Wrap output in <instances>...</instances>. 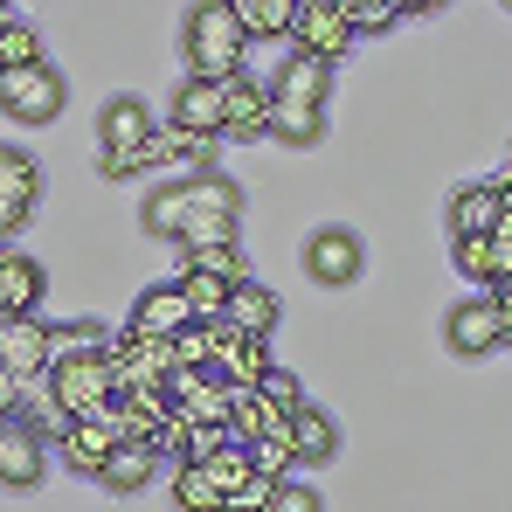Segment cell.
Returning a JSON list of instances; mask_svg holds the SVG:
<instances>
[{
  "label": "cell",
  "instance_id": "obj_1",
  "mask_svg": "<svg viewBox=\"0 0 512 512\" xmlns=\"http://www.w3.org/2000/svg\"><path fill=\"white\" fill-rule=\"evenodd\" d=\"M180 49H187V77H208V84L243 77L250 35H243V21H236V0H201V7H187Z\"/></svg>",
  "mask_w": 512,
  "mask_h": 512
},
{
  "label": "cell",
  "instance_id": "obj_2",
  "mask_svg": "<svg viewBox=\"0 0 512 512\" xmlns=\"http://www.w3.org/2000/svg\"><path fill=\"white\" fill-rule=\"evenodd\" d=\"M42 388H49V409H56L63 423H90V416H111V409L125 402V381H118L111 353H77V360H56Z\"/></svg>",
  "mask_w": 512,
  "mask_h": 512
},
{
  "label": "cell",
  "instance_id": "obj_3",
  "mask_svg": "<svg viewBox=\"0 0 512 512\" xmlns=\"http://www.w3.org/2000/svg\"><path fill=\"white\" fill-rule=\"evenodd\" d=\"M236 222H243V194H236V180H222V173H194V180H187L180 256H187V250H215V243H236Z\"/></svg>",
  "mask_w": 512,
  "mask_h": 512
},
{
  "label": "cell",
  "instance_id": "obj_4",
  "mask_svg": "<svg viewBox=\"0 0 512 512\" xmlns=\"http://www.w3.org/2000/svg\"><path fill=\"white\" fill-rule=\"evenodd\" d=\"M56 367V326L42 319H0V402L21 409L28 381H49Z\"/></svg>",
  "mask_w": 512,
  "mask_h": 512
},
{
  "label": "cell",
  "instance_id": "obj_5",
  "mask_svg": "<svg viewBox=\"0 0 512 512\" xmlns=\"http://www.w3.org/2000/svg\"><path fill=\"white\" fill-rule=\"evenodd\" d=\"M443 340H450V353H464V360H485V353L512 346V319L499 312V298H492V291H471L464 305H450Z\"/></svg>",
  "mask_w": 512,
  "mask_h": 512
},
{
  "label": "cell",
  "instance_id": "obj_6",
  "mask_svg": "<svg viewBox=\"0 0 512 512\" xmlns=\"http://www.w3.org/2000/svg\"><path fill=\"white\" fill-rule=\"evenodd\" d=\"M291 49H298V56H319V63H340L346 49H360L353 21H346V0H298Z\"/></svg>",
  "mask_w": 512,
  "mask_h": 512
},
{
  "label": "cell",
  "instance_id": "obj_7",
  "mask_svg": "<svg viewBox=\"0 0 512 512\" xmlns=\"http://www.w3.org/2000/svg\"><path fill=\"white\" fill-rule=\"evenodd\" d=\"M0 111H7L14 125H49V118L63 111V77H56L49 63H35V70H0Z\"/></svg>",
  "mask_w": 512,
  "mask_h": 512
},
{
  "label": "cell",
  "instance_id": "obj_8",
  "mask_svg": "<svg viewBox=\"0 0 512 512\" xmlns=\"http://www.w3.org/2000/svg\"><path fill=\"white\" fill-rule=\"evenodd\" d=\"M118 443H125V402H118L111 416L63 423V436H56L63 464H70V471H84V478H104V464H111V450H118Z\"/></svg>",
  "mask_w": 512,
  "mask_h": 512
},
{
  "label": "cell",
  "instance_id": "obj_9",
  "mask_svg": "<svg viewBox=\"0 0 512 512\" xmlns=\"http://www.w3.org/2000/svg\"><path fill=\"white\" fill-rule=\"evenodd\" d=\"M187 326H201V319H194L180 277H173V284H146V291L132 298V319H125V333H139V340H180Z\"/></svg>",
  "mask_w": 512,
  "mask_h": 512
},
{
  "label": "cell",
  "instance_id": "obj_10",
  "mask_svg": "<svg viewBox=\"0 0 512 512\" xmlns=\"http://www.w3.org/2000/svg\"><path fill=\"white\" fill-rule=\"evenodd\" d=\"M0 485L7 492H35L42 485V429L21 409H7V423H0Z\"/></svg>",
  "mask_w": 512,
  "mask_h": 512
},
{
  "label": "cell",
  "instance_id": "obj_11",
  "mask_svg": "<svg viewBox=\"0 0 512 512\" xmlns=\"http://www.w3.org/2000/svg\"><path fill=\"white\" fill-rule=\"evenodd\" d=\"M153 132H160V125H153V111H146L139 97H104V111H97V146H104V160H132Z\"/></svg>",
  "mask_w": 512,
  "mask_h": 512
},
{
  "label": "cell",
  "instance_id": "obj_12",
  "mask_svg": "<svg viewBox=\"0 0 512 512\" xmlns=\"http://www.w3.org/2000/svg\"><path fill=\"white\" fill-rule=\"evenodd\" d=\"M42 201V167L21 153V146H0V229L14 236Z\"/></svg>",
  "mask_w": 512,
  "mask_h": 512
},
{
  "label": "cell",
  "instance_id": "obj_13",
  "mask_svg": "<svg viewBox=\"0 0 512 512\" xmlns=\"http://www.w3.org/2000/svg\"><path fill=\"white\" fill-rule=\"evenodd\" d=\"M450 243H464V236H499V222H506V194L499 187H485V180H464L457 194H450Z\"/></svg>",
  "mask_w": 512,
  "mask_h": 512
},
{
  "label": "cell",
  "instance_id": "obj_14",
  "mask_svg": "<svg viewBox=\"0 0 512 512\" xmlns=\"http://www.w3.org/2000/svg\"><path fill=\"white\" fill-rule=\"evenodd\" d=\"M167 395H173V409L187 416V423H229V409H236V388L222 381V374H173L167 381Z\"/></svg>",
  "mask_w": 512,
  "mask_h": 512
},
{
  "label": "cell",
  "instance_id": "obj_15",
  "mask_svg": "<svg viewBox=\"0 0 512 512\" xmlns=\"http://www.w3.org/2000/svg\"><path fill=\"white\" fill-rule=\"evenodd\" d=\"M360 263H367V250H360L353 229H319V236L305 243V277H312V284H353Z\"/></svg>",
  "mask_w": 512,
  "mask_h": 512
},
{
  "label": "cell",
  "instance_id": "obj_16",
  "mask_svg": "<svg viewBox=\"0 0 512 512\" xmlns=\"http://www.w3.org/2000/svg\"><path fill=\"white\" fill-rule=\"evenodd\" d=\"M173 125H187L201 139H229V90L208 84V77H187L173 97Z\"/></svg>",
  "mask_w": 512,
  "mask_h": 512
},
{
  "label": "cell",
  "instance_id": "obj_17",
  "mask_svg": "<svg viewBox=\"0 0 512 512\" xmlns=\"http://www.w3.org/2000/svg\"><path fill=\"white\" fill-rule=\"evenodd\" d=\"M42 291H49V270L35 256H21V250L0 256V319H35Z\"/></svg>",
  "mask_w": 512,
  "mask_h": 512
},
{
  "label": "cell",
  "instance_id": "obj_18",
  "mask_svg": "<svg viewBox=\"0 0 512 512\" xmlns=\"http://www.w3.org/2000/svg\"><path fill=\"white\" fill-rule=\"evenodd\" d=\"M270 340H243L229 319H222V353H215V374L229 381V388H263L270 381Z\"/></svg>",
  "mask_w": 512,
  "mask_h": 512
},
{
  "label": "cell",
  "instance_id": "obj_19",
  "mask_svg": "<svg viewBox=\"0 0 512 512\" xmlns=\"http://www.w3.org/2000/svg\"><path fill=\"white\" fill-rule=\"evenodd\" d=\"M326 90H333V63H319V56H284V70H277V84L270 97L277 104H305V111H326Z\"/></svg>",
  "mask_w": 512,
  "mask_h": 512
},
{
  "label": "cell",
  "instance_id": "obj_20",
  "mask_svg": "<svg viewBox=\"0 0 512 512\" xmlns=\"http://www.w3.org/2000/svg\"><path fill=\"white\" fill-rule=\"evenodd\" d=\"M222 90H229V139H270V84H256L243 70Z\"/></svg>",
  "mask_w": 512,
  "mask_h": 512
},
{
  "label": "cell",
  "instance_id": "obj_21",
  "mask_svg": "<svg viewBox=\"0 0 512 512\" xmlns=\"http://www.w3.org/2000/svg\"><path fill=\"white\" fill-rule=\"evenodd\" d=\"M284 319V305H277V291L270 284H243L236 298H229V326L243 333V340H270V326Z\"/></svg>",
  "mask_w": 512,
  "mask_h": 512
},
{
  "label": "cell",
  "instance_id": "obj_22",
  "mask_svg": "<svg viewBox=\"0 0 512 512\" xmlns=\"http://www.w3.org/2000/svg\"><path fill=\"white\" fill-rule=\"evenodd\" d=\"M236 21L250 42H291L298 28V0H236Z\"/></svg>",
  "mask_w": 512,
  "mask_h": 512
},
{
  "label": "cell",
  "instance_id": "obj_23",
  "mask_svg": "<svg viewBox=\"0 0 512 512\" xmlns=\"http://www.w3.org/2000/svg\"><path fill=\"white\" fill-rule=\"evenodd\" d=\"M291 443H298V464L312 471V464H333L340 429H333V416H326V409H312V402H305V409L291 416Z\"/></svg>",
  "mask_w": 512,
  "mask_h": 512
},
{
  "label": "cell",
  "instance_id": "obj_24",
  "mask_svg": "<svg viewBox=\"0 0 512 512\" xmlns=\"http://www.w3.org/2000/svg\"><path fill=\"white\" fill-rule=\"evenodd\" d=\"M153 471H160V450H153V443H118L97 485H104V492H146Z\"/></svg>",
  "mask_w": 512,
  "mask_h": 512
},
{
  "label": "cell",
  "instance_id": "obj_25",
  "mask_svg": "<svg viewBox=\"0 0 512 512\" xmlns=\"http://www.w3.org/2000/svg\"><path fill=\"white\" fill-rule=\"evenodd\" d=\"M284 423H291V416H277V409L263 402V388H236V409H229L236 443H263V436H277Z\"/></svg>",
  "mask_w": 512,
  "mask_h": 512
},
{
  "label": "cell",
  "instance_id": "obj_26",
  "mask_svg": "<svg viewBox=\"0 0 512 512\" xmlns=\"http://www.w3.org/2000/svg\"><path fill=\"white\" fill-rule=\"evenodd\" d=\"M173 506L180 512H229V492L215 485V471L180 464V471H173Z\"/></svg>",
  "mask_w": 512,
  "mask_h": 512
},
{
  "label": "cell",
  "instance_id": "obj_27",
  "mask_svg": "<svg viewBox=\"0 0 512 512\" xmlns=\"http://www.w3.org/2000/svg\"><path fill=\"white\" fill-rule=\"evenodd\" d=\"M270 139H284V146H319V139H326V111H305V104H277V97H270Z\"/></svg>",
  "mask_w": 512,
  "mask_h": 512
},
{
  "label": "cell",
  "instance_id": "obj_28",
  "mask_svg": "<svg viewBox=\"0 0 512 512\" xmlns=\"http://www.w3.org/2000/svg\"><path fill=\"white\" fill-rule=\"evenodd\" d=\"M180 291H187V305H194V319H201V326L229 319V298H236V284H222V277H208V270H180Z\"/></svg>",
  "mask_w": 512,
  "mask_h": 512
},
{
  "label": "cell",
  "instance_id": "obj_29",
  "mask_svg": "<svg viewBox=\"0 0 512 512\" xmlns=\"http://www.w3.org/2000/svg\"><path fill=\"white\" fill-rule=\"evenodd\" d=\"M450 263H457L478 291H499V243H492V236H464V243H450Z\"/></svg>",
  "mask_w": 512,
  "mask_h": 512
},
{
  "label": "cell",
  "instance_id": "obj_30",
  "mask_svg": "<svg viewBox=\"0 0 512 512\" xmlns=\"http://www.w3.org/2000/svg\"><path fill=\"white\" fill-rule=\"evenodd\" d=\"M139 229H146V236H167V243H180V229H187V180H180V187H160V194L146 201Z\"/></svg>",
  "mask_w": 512,
  "mask_h": 512
},
{
  "label": "cell",
  "instance_id": "obj_31",
  "mask_svg": "<svg viewBox=\"0 0 512 512\" xmlns=\"http://www.w3.org/2000/svg\"><path fill=\"white\" fill-rule=\"evenodd\" d=\"M187 270H208V277H222V284H236V291H243V284H256L236 243H215V250H187Z\"/></svg>",
  "mask_w": 512,
  "mask_h": 512
},
{
  "label": "cell",
  "instance_id": "obj_32",
  "mask_svg": "<svg viewBox=\"0 0 512 512\" xmlns=\"http://www.w3.org/2000/svg\"><path fill=\"white\" fill-rule=\"evenodd\" d=\"M35 63H42L35 28H28L21 14H7V28H0V70H35Z\"/></svg>",
  "mask_w": 512,
  "mask_h": 512
},
{
  "label": "cell",
  "instance_id": "obj_33",
  "mask_svg": "<svg viewBox=\"0 0 512 512\" xmlns=\"http://www.w3.org/2000/svg\"><path fill=\"white\" fill-rule=\"evenodd\" d=\"M346 21H353V35H388V28L409 21V7H395V0H346Z\"/></svg>",
  "mask_w": 512,
  "mask_h": 512
},
{
  "label": "cell",
  "instance_id": "obj_34",
  "mask_svg": "<svg viewBox=\"0 0 512 512\" xmlns=\"http://www.w3.org/2000/svg\"><path fill=\"white\" fill-rule=\"evenodd\" d=\"M263 402H270L277 416H298V409H305V381H298L291 367H270V381H263Z\"/></svg>",
  "mask_w": 512,
  "mask_h": 512
},
{
  "label": "cell",
  "instance_id": "obj_35",
  "mask_svg": "<svg viewBox=\"0 0 512 512\" xmlns=\"http://www.w3.org/2000/svg\"><path fill=\"white\" fill-rule=\"evenodd\" d=\"M270 506H277V478H263V471H256L243 492H229V512H270Z\"/></svg>",
  "mask_w": 512,
  "mask_h": 512
},
{
  "label": "cell",
  "instance_id": "obj_36",
  "mask_svg": "<svg viewBox=\"0 0 512 512\" xmlns=\"http://www.w3.org/2000/svg\"><path fill=\"white\" fill-rule=\"evenodd\" d=\"M270 512H319V492H312L305 478H284V485H277V506H270Z\"/></svg>",
  "mask_w": 512,
  "mask_h": 512
},
{
  "label": "cell",
  "instance_id": "obj_37",
  "mask_svg": "<svg viewBox=\"0 0 512 512\" xmlns=\"http://www.w3.org/2000/svg\"><path fill=\"white\" fill-rule=\"evenodd\" d=\"M492 298H499V312H506V319H512V284H499V291H492Z\"/></svg>",
  "mask_w": 512,
  "mask_h": 512
}]
</instances>
